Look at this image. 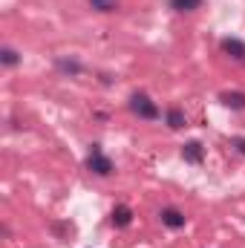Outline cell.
<instances>
[{"label":"cell","mask_w":245,"mask_h":248,"mask_svg":"<svg viewBox=\"0 0 245 248\" xmlns=\"http://www.w3.org/2000/svg\"><path fill=\"white\" fill-rule=\"evenodd\" d=\"M219 49H222L228 58H234V61H245V44L240 38H222Z\"/></svg>","instance_id":"4"},{"label":"cell","mask_w":245,"mask_h":248,"mask_svg":"<svg viewBox=\"0 0 245 248\" xmlns=\"http://www.w3.org/2000/svg\"><path fill=\"white\" fill-rule=\"evenodd\" d=\"M159 219H162V225L170 228V231H179V228H184V222H187V217H184L179 208H162Z\"/></svg>","instance_id":"3"},{"label":"cell","mask_w":245,"mask_h":248,"mask_svg":"<svg viewBox=\"0 0 245 248\" xmlns=\"http://www.w3.org/2000/svg\"><path fill=\"white\" fill-rule=\"evenodd\" d=\"M127 107H130L133 116H138V119H144V122H156V119H162L159 104H156L147 93H133L130 101H127Z\"/></svg>","instance_id":"1"},{"label":"cell","mask_w":245,"mask_h":248,"mask_svg":"<svg viewBox=\"0 0 245 248\" xmlns=\"http://www.w3.org/2000/svg\"><path fill=\"white\" fill-rule=\"evenodd\" d=\"M165 122H168L170 130H182L184 124H187V116H184L182 107H170V110L165 113Z\"/></svg>","instance_id":"8"},{"label":"cell","mask_w":245,"mask_h":248,"mask_svg":"<svg viewBox=\"0 0 245 248\" xmlns=\"http://www.w3.org/2000/svg\"><path fill=\"white\" fill-rule=\"evenodd\" d=\"M110 222H113V228H127L133 222V208L130 205H116L113 214H110Z\"/></svg>","instance_id":"5"},{"label":"cell","mask_w":245,"mask_h":248,"mask_svg":"<svg viewBox=\"0 0 245 248\" xmlns=\"http://www.w3.org/2000/svg\"><path fill=\"white\" fill-rule=\"evenodd\" d=\"M219 101L228 107V110H245V93H219Z\"/></svg>","instance_id":"7"},{"label":"cell","mask_w":245,"mask_h":248,"mask_svg":"<svg viewBox=\"0 0 245 248\" xmlns=\"http://www.w3.org/2000/svg\"><path fill=\"white\" fill-rule=\"evenodd\" d=\"M231 147H237V150L245 156V139L243 136H234V139H231Z\"/></svg>","instance_id":"13"},{"label":"cell","mask_w":245,"mask_h":248,"mask_svg":"<svg viewBox=\"0 0 245 248\" xmlns=\"http://www.w3.org/2000/svg\"><path fill=\"white\" fill-rule=\"evenodd\" d=\"M182 159L184 162H190V165H202V159H205V147L199 144V141H187L182 147Z\"/></svg>","instance_id":"6"},{"label":"cell","mask_w":245,"mask_h":248,"mask_svg":"<svg viewBox=\"0 0 245 248\" xmlns=\"http://www.w3.org/2000/svg\"><path fill=\"white\" fill-rule=\"evenodd\" d=\"M55 66L61 69V72H69V75H81V63L78 61H66V58H58Z\"/></svg>","instance_id":"12"},{"label":"cell","mask_w":245,"mask_h":248,"mask_svg":"<svg viewBox=\"0 0 245 248\" xmlns=\"http://www.w3.org/2000/svg\"><path fill=\"white\" fill-rule=\"evenodd\" d=\"M87 3H90V9H95V12H101V15H110V12H119V9H122L119 0H87Z\"/></svg>","instance_id":"10"},{"label":"cell","mask_w":245,"mask_h":248,"mask_svg":"<svg viewBox=\"0 0 245 248\" xmlns=\"http://www.w3.org/2000/svg\"><path fill=\"white\" fill-rule=\"evenodd\" d=\"M0 63H3V66H17V63H20V55H17L12 46H3V52H0Z\"/></svg>","instance_id":"11"},{"label":"cell","mask_w":245,"mask_h":248,"mask_svg":"<svg viewBox=\"0 0 245 248\" xmlns=\"http://www.w3.org/2000/svg\"><path fill=\"white\" fill-rule=\"evenodd\" d=\"M87 170L90 173H95V176H110L113 170H116V165H113V159L101 150V144H92L90 147V156H87Z\"/></svg>","instance_id":"2"},{"label":"cell","mask_w":245,"mask_h":248,"mask_svg":"<svg viewBox=\"0 0 245 248\" xmlns=\"http://www.w3.org/2000/svg\"><path fill=\"white\" fill-rule=\"evenodd\" d=\"M168 6L179 15H190V12L202 9V0H168Z\"/></svg>","instance_id":"9"}]
</instances>
